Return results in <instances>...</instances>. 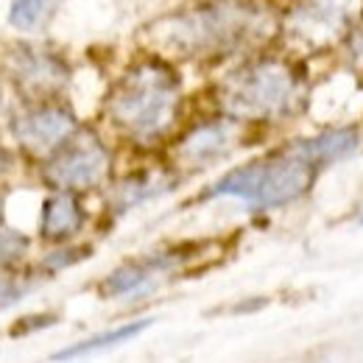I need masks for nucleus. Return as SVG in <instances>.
Segmentation results:
<instances>
[{
    "mask_svg": "<svg viewBox=\"0 0 363 363\" xmlns=\"http://www.w3.org/2000/svg\"><path fill=\"white\" fill-rule=\"evenodd\" d=\"M269 14L255 0H213L193 11L160 20L151 31L165 50L179 56H221L255 43Z\"/></svg>",
    "mask_w": 363,
    "mask_h": 363,
    "instance_id": "obj_1",
    "label": "nucleus"
},
{
    "mask_svg": "<svg viewBox=\"0 0 363 363\" xmlns=\"http://www.w3.org/2000/svg\"><path fill=\"white\" fill-rule=\"evenodd\" d=\"M106 109L123 135L137 143H154L177 121L179 79L165 62L145 59L115 84Z\"/></svg>",
    "mask_w": 363,
    "mask_h": 363,
    "instance_id": "obj_2",
    "label": "nucleus"
},
{
    "mask_svg": "<svg viewBox=\"0 0 363 363\" xmlns=\"http://www.w3.org/2000/svg\"><path fill=\"white\" fill-rule=\"evenodd\" d=\"M305 82L294 65L282 59H255L229 73L218 98L232 118L274 121L296 112Z\"/></svg>",
    "mask_w": 363,
    "mask_h": 363,
    "instance_id": "obj_3",
    "label": "nucleus"
},
{
    "mask_svg": "<svg viewBox=\"0 0 363 363\" xmlns=\"http://www.w3.org/2000/svg\"><path fill=\"white\" fill-rule=\"evenodd\" d=\"M313 177H316V165L294 145L288 151L260 157L238 171H229L227 177L207 187V196L210 199L229 196L246 201L249 207L269 210L305 196L313 184Z\"/></svg>",
    "mask_w": 363,
    "mask_h": 363,
    "instance_id": "obj_4",
    "label": "nucleus"
},
{
    "mask_svg": "<svg viewBox=\"0 0 363 363\" xmlns=\"http://www.w3.org/2000/svg\"><path fill=\"white\" fill-rule=\"evenodd\" d=\"M363 17V0H299L288 11L291 37L324 48L347 37Z\"/></svg>",
    "mask_w": 363,
    "mask_h": 363,
    "instance_id": "obj_5",
    "label": "nucleus"
},
{
    "mask_svg": "<svg viewBox=\"0 0 363 363\" xmlns=\"http://www.w3.org/2000/svg\"><path fill=\"white\" fill-rule=\"evenodd\" d=\"M109 154L104 143L92 135H73L62 148L53 151L45 165V179L59 190H90L106 177Z\"/></svg>",
    "mask_w": 363,
    "mask_h": 363,
    "instance_id": "obj_6",
    "label": "nucleus"
},
{
    "mask_svg": "<svg viewBox=\"0 0 363 363\" xmlns=\"http://www.w3.org/2000/svg\"><path fill=\"white\" fill-rule=\"evenodd\" d=\"M14 135L31 154H53L76 135V118L65 106H37L17 118Z\"/></svg>",
    "mask_w": 363,
    "mask_h": 363,
    "instance_id": "obj_7",
    "label": "nucleus"
},
{
    "mask_svg": "<svg viewBox=\"0 0 363 363\" xmlns=\"http://www.w3.org/2000/svg\"><path fill=\"white\" fill-rule=\"evenodd\" d=\"M235 145V123L229 121H207L199 123L193 132H187L179 143V162L190 171L216 165L224 160Z\"/></svg>",
    "mask_w": 363,
    "mask_h": 363,
    "instance_id": "obj_8",
    "label": "nucleus"
},
{
    "mask_svg": "<svg viewBox=\"0 0 363 363\" xmlns=\"http://www.w3.org/2000/svg\"><path fill=\"white\" fill-rule=\"evenodd\" d=\"M174 257L171 255H162V257H145V260H135V263H126L121 269L109 274L104 279V294L106 296H140V294H148L160 285V279L174 269Z\"/></svg>",
    "mask_w": 363,
    "mask_h": 363,
    "instance_id": "obj_9",
    "label": "nucleus"
},
{
    "mask_svg": "<svg viewBox=\"0 0 363 363\" xmlns=\"http://www.w3.org/2000/svg\"><path fill=\"white\" fill-rule=\"evenodd\" d=\"M14 67H17L20 84H26L34 92H53L67 79L65 65L53 53H45L40 48H23L14 56Z\"/></svg>",
    "mask_w": 363,
    "mask_h": 363,
    "instance_id": "obj_10",
    "label": "nucleus"
},
{
    "mask_svg": "<svg viewBox=\"0 0 363 363\" xmlns=\"http://www.w3.org/2000/svg\"><path fill=\"white\" fill-rule=\"evenodd\" d=\"M84 224V210L73 190L53 193L43 207V235L48 240H67Z\"/></svg>",
    "mask_w": 363,
    "mask_h": 363,
    "instance_id": "obj_11",
    "label": "nucleus"
},
{
    "mask_svg": "<svg viewBox=\"0 0 363 363\" xmlns=\"http://www.w3.org/2000/svg\"><path fill=\"white\" fill-rule=\"evenodd\" d=\"M358 145H361V135H358V129H352V126L327 129V132L311 137V140L296 143V148H299L316 168L330 165V162H338V160L355 154Z\"/></svg>",
    "mask_w": 363,
    "mask_h": 363,
    "instance_id": "obj_12",
    "label": "nucleus"
},
{
    "mask_svg": "<svg viewBox=\"0 0 363 363\" xmlns=\"http://www.w3.org/2000/svg\"><path fill=\"white\" fill-rule=\"evenodd\" d=\"M151 324V318H140V321H132V324H121V327H112V330H104L92 338H84L62 352L53 355V361H70V358H82V355H92V352H104V350H112L123 341H132L135 335H140L145 327Z\"/></svg>",
    "mask_w": 363,
    "mask_h": 363,
    "instance_id": "obj_13",
    "label": "nucleus"
},
{
    "mask_svg": "<svg viewBox=\"0 0 363 363\" xmlns=\"http://www.w3.org/2000/svg\"><path fill=\"white\" fill-rule=\"evenodd\" d=\"M62 0H14L9 9V23L17 31H40L50 20V14L56 11Z\"/></svg>",
    "mask_w": 363,
    "mask_h": 363,
    "instance_id": "obj_14",
    "label": "nucleus"
},
{
    "mask_svg": "<svg viewBox=\"0 0 363 363\" xmlns=\"http://www.w3.org/2000/svg\"><path fill=\"white\" fill-rule=\"evenodd\" d=\"M157 190H160V187L148 179V177H140V179H126L121 187H118V193H115V199H118V210L132 207V204H137V201H143V199L154 196Z\"/></svg>",
    "mask_w": 363,
    "mask_h": 363,
    "instance_id": "obj_15",
    "label": "nucleus"
},
{
    "mask_svg": "<svg viewBox=\"0 0 363 363\" xmlns=\"http://www.w3.org/2000/svg\"><path fill=\"white\" fill-rule=\"evenodd\" d=\"M26 252V238L11 232V229H3L0 227V263L3 260H14Z\"/></svg>",
    "mask_w": 363,
    "mask_h": 363,
    "instance_id": "obj_16",
    "label": "nucleus"
},
{
    "mask_svg": "<svg viewBox=\"0 0 363 363\" xmlns=\"http://www.w3.org/2000/svg\"><path fill=\"white\" fill-rule=\"evenodd\" d=\"M23 294H26V288H17L14 282L0 279V305H9V302H14V299H20Z\"/></svg>",
    "mask_w": 363,
    "mask_h": 363,
    "instance_id": "obj_17",
    "label": "nucleus"
},
{
    "mask_svg": "<svg viewBox=\"0 0 363 363\" xmlns=\"http://www.w3.org/2000/svg\"><path fill=\"white\" fill-rule=\"evenodd\" d=\"M9 165H11V157H6V154H0V174H3V171H6Z\"/></svg>",
    "mask_w": 363,
    "mask_h": 363,
    "instance_id": "obj_18",
    "label": "nucleus"
}]
</instances>
